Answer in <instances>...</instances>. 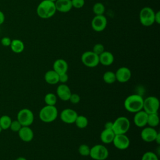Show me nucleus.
<instances>
[{
  "label": "nucleus",
  "instance_id": "1",
  "mask_svg": "<svg viewBox=\"0 0 160 160\" xmlns=\"http://www.w3.org/2000/svg\"><path fill=\"white\" fill-rule=\"evenodd\" d=\"M55 3L49 0H42L38 5L37 15L41 19H48L52 17L56 12Z\"/></svg>",
  "mask_w": 160,
  "mask_h": 160
},
{
  "label": "nucleus",
  "instance_id": "2",
  "mask_svg": "<svg viewBox=\"0 0 160 160\" xmlns=\"http://www.w3.org/2000/svg\"><path fill=\"white\" fill-rule=\"evenodd\" d=\"M143 98L139 94H131L124 100V106L128 112L136 113L142 109Z\"/></svg>",
  "mask_w": 160,
  "mask_h": 160
},
{
  "label": "nucleus",
  "instance_id": "3",
  "mask_svg": "<svg viewBox=\"0 0 160 160\" xmlns=\"http://www.w3.org/2000/svg\"><path fill=\"white\" fill-rule=\"evenodd\" d=\"M58 111L55 106L46 105L41 108L39 113V119L44 122L49 123L56 119Z\"/></svg>",
  "mask_w": 160,
  "mask_h": 160
},
{
  "label": "nucleus",
  "instance_id": "4",
  "mask_svg": "<svg viewBox=\"0 0 160 160\" xmlns=\"http://www.w3.org/2000/svg\"><path fill=\"white\" fill-rule=\"evenodd\" d=\"M154 10L148 6L142 8L139 12V21L141 24L145 27L152 26L154 23Z\"/></svg>",
  "mask_w": 160,
  "mask_h": 160
},
{
  "label": "nucleus",
  "instance_id": "5",
  "mask_svg": "<svg viewBox=\"0 0 160 160\" xmlns=\"http://www.w3.org/2000/svg\"><path fill=\"white\" fill-rule=\"evenodd\" d=\"M130 121L129 119L125 116H120L117 118L113 122L112 131L115 134H126L129 129Z\"/></svg>",
  "mask_w": 160,
  "mask_h": 160
},
{
  "label": "nucleus",
  "instance_id": "6",
  "mask_svg": "<svg viewBox=\"0 0 160 160\" xmlns=\"http://www.w3.org/2000/svg\"><path fill=\"white\" fill-rule=\"evenodd\" d=\"M89 156L94 160H105L109 156V151L105 146L96 144L90 148Z\"/></svg>",
  "mask_w": 160,
  "mask_h": 160
},
{
  "label": "nucleus",
  "instance_id": "7",
  "mask_svg": "<svg viewBox=\"0 0 160 160\" xmlns=\"http://www.w3.org/2000/svg\"><path fill=\"white\" fill-rule=\"evenodd\" d=\"M159 108V101L156 97L150 96L144 99L142 110H144L148 114L157 113Z\"/></svg>",
  "mask_w": 160,
  "mask_h": 160
},
{
  "label": "nucleus",
  "instance_id": "8",
  "mask_svg": "<svg viewBox=\"0 0 160 160\" xmlns=\"http://www.w3.org/2000/svg\"><path fill=\"white\" fill-rule=\"evenodd\" d=\"M34 114L28 108L21 109L17 114V120L22 126H29L34 121Z\"/></svg>",
  "mask_w": 160,
  "mask_h": 160
},
{
  "label": "nucleus",
  "instance_id": "9",
  "mask_svg": "<svg viewBox=\"0 0 160 160\" xmlns=\"http://www.w3.org/2000/svg\"><path fill=\"white\" fill-rule=\"evenodd\" d=\"M81 59L82 64L88 68H94L99 64V56L92 51H87L83 52Z\"/></svg>",
  "mask_w": 160,
  "mask_h": 160
},
{
  "label": "nucleus",
  "instance_id": "10",
  "mask_svg": "<svg viewBox=\"0 0 160 160\" xmlns=\"http://www.w3.org/2000/svg\"><path fill=\"white\" fill-rule=\"evenodd\" d=\"M108 24L106 18L104 15H95L91 21L92 29L96 32L104 31Z\"/></svg>",
  "mask_w": 160,
  "mask_h": 160
},
{
  "label": "nucleus",
  "instance_id": "11",
  "mask_svg": "<svg viewBox=\"0 0 160 160\" xmlns=\"http://www.w3.org/2000/svg\"><path fill=\"white\" fill-rule=\"evenodd\" d=\"M112 143L117 149L119 150H124L129 148L130 140L126 134H115Z\"/></svg>",
  "mask_w": 160,
  "mask_h": 160
},
{
  "label": "nucleus",
  "instance_id": "12",
  "mask_svg": "<svg viewBox=\"0 0 160 160\" xmlns=\"http://www.w3.org/2000/svg\"><path fill=\"white\" fill-rule=\"evenodd\" d=\"M78 113L74 109L66 108L60 114V118L62 122L66 124H73L78 116Z\"/></svg>",
  "mask_w": 160,
  "mask_h": 160
},
{
  "label": "nucleus",
  "instance_id": "13",
  "mask_svg": "<svg viewBox=\"0 0 160 160\" xmlns=\"http://www.w3.org/2000/svg\"><path fill=\"white\" fill-rule=\"evenodd\" d=\"M116 79L119 82L124 83L128 82L131 78V71L127 67H121L115 72Z\"/></svg>",
  "mask_w": 160,
  "mask_h": 160
},
{
  "label": "nucleus",
  "instance_id": "14",
  "mask_svg": "<svg viewBox=\"0 0 160 160\" xmlns=\"http://www.w3.org/2000/svg\"><path fill=\"white\" fill-rule=\"evenodd\" d=\"M157 131L154 128L146 127L144 128L141 132V137L142 139L146 142H151L154 141L158 134Z\"/></svg>",
  "mask_w": 160,
  "mask_h": 160
},
{
  "label": "nucleus",
  "instance_id": "15",
  "mask_svg": "<svg viewBox=\"0 0 160 160\" xmlns=\"http://www.w3.org/2000/svg\"><path fill=\"white\" fill-rule=\"evenodd\" d=\"M148 114L144 110H141L135 113L133 118L134 124L139 128H143L147 125Z\"/></svg>",
  "mask_w": 160,
  "mask_h": 160
},
{
  "label": "nucleus",
  "instance_id": "16",
  "mask_svg": "<svg viewBox=\"0 0 160 160\" xmlns=\"http://www.w3.org/2000/svg\"><path fill=\"white\" fill-rule=\"evenodd\" d=\"M71 91L66 84H59L56 89V94L59 98L62 101H68L71 95Z\"/></svg>",
  "mask_w": 160,
  "mask_h": 160
},
{
  "label": "nucleus",
  "instance_id": "17",
  "mask_svg": "<svg viewBox=\"0 0 160 160\" xmlns=\"http://www.w3.org/2000/svg\"><path fill=\"white\" fill-rule=\"evenodd\" d=\"M54 3L56 11L60 12H69L72 8L71 0H56Z\"/></svg>",
  "mask_w": 160,
  "mask_h": 160
},
{
  "label": "nucleus",
  "instance_id": "18",
  "mask_svg": "<svg viewBox=\"0 0 160 160\" xmlns=\"http://www.w3.org/2000/svg\"><path fill=\"white\" fill-rule=\"evenodd\" d=\"M18 132L20 139L24 142H30L34 138V132L29 126H22Z\"/></svg>",
  "mask_w": 160,
  "mask_h": 160
},
{
  "label": "nucleus",
  "instance_id": "19",
  "mask_svg": "<svg viewBox=\"0 0 160 160\" xmlns=\"http://www.w3.org/2000/svg\"><path fill=\"white\" fill-rule=\"evenodd\" d=\"M52 68V69L58 74L66 73L68 69V64L64 59H58L54 62Z\"/></svg>",
  "mask_w": 160,
  "mask_h": 160
},
{
  "label": "nucleus",
  "instance_id": "20",
  "mask_svg": "<svg viewBox=\"0 0 160 160\" xmlns=\"http://www.w3.org/2000/svg\"><path fill=\"white\" fill-rule=\"evenodd\" d=\"M114 60L113 54L108 51H104L102 53L99 55V63L103 66H108L111 65Z\"/></svg>",
  "mask_w": 160,
  "mask_h": 160
},
{
  "label": "nucleus",
  "instance_id": "21",
  "mask_svg": "<svg viewBox=\"0 0 160 160\" xmlns=\"http://www.w3.org/2000/svg\"><path fill=\"white\" fill-rule=\"evenodd\" d=\"M115 134L112 129H104L100 134L101 141L104 144H110L112 142Z\"/></svg>",
  "mask_w": 160,
  "mask_h": 160
},
{
  "label": "nucleus",
  "instance_id": "22",
  "mask_svg": "<svg viewBox=\"0 0 160 160\" xmlns=\"http://www.w3.org/2000/svg\"><path fill=\"white\" fill-rule=\"evenodd\" d=\"M44 79L49 84H56L59 82V74L53 69L49 70L44 74Z\"/></svg>",
  "mask_w": 160,
  "mask_h": 160
},
{
  "label": "nucleus",
  "instance_id": "23",
  "mask_svg": "<svg viewBox=\"0 0 160 160\" xmlns=\"http://www.w3.org/2000/svg\"><path fill=\"white\" fill-rule=\"evenodd\" d=\"M11 49L14 53H21L24 49V42L19 39H14L11 41V43L10 44Z\"/></svg>",
  "mask_w": 160,
  "mask_h": 160
},
{
  "label": "nucleus",
  "instance_id": "24",
  "mask_svg": "<svg viewBox=\"0 0 160 160\" xmlns=\"http://www.w3.org/2000/svg\"><path fill=\"white\" fill-rule=\"evenodd\" d=\"M159 123V118L158 113H152L148 114L147 124L149 127L155 128Z\"/></svg>",
  "mask_w": 160,
  "mask_h": 160
},
{
  "label": "nucleus",
  "instance_id": "25",
  "mask_svg": "<svg viewBox=\"0 0 160 160\" xmlns=\"http://www.w3.org/2000/svg\"><path fill=\"white\" fill-rule=\"evenodd\" d=\"M74 123L78 128L84 129L86 128L88 124V119L83 115H78Z\"/></svg>",
  "mask_w": 160,
  "mask_h": 160
},
{
  "label": "nucleus",
  "instance_id": "26",
  "mask_svg": "<svg viewBox=\"0 0 160 160\" xmlns=\"http://www.w3.org/2000/svg\"><path fill=\"white\" fill-rule=\"evenodd\" d=\"M102 79L106 83L109 84H112L116 81L115 72L111 71H108L104 73L102 76Z\"/></svg>",
  "mask_w": 160,
  "mask_h": 160
},
{
  "label": "nucleus",
  "instance_id": "27",
  "mask_svg": "<svg viewBox=\"0 0 160 160\" xmlns=\"http://www.w3.org/2000/svg\"><path fill=\"white\" fill-rule=\"evenodd\" d=\"M12 122L11 118L8 115H3L0 118V126L2 129L6 130L9 128Z\"/></svg>",
  "mask_w": 160,
  "mask_h": 160
},
{
  "label": "nucleus",
  "instance_id": "28",
  "mask_svg": "<svg viewBox=\"0 0 160 160\" xmlns=\"http://www.w3.org/2000/svg\"><path fill=\"white\" fill-rule=\"evenodd\" d=\"M105 9L104 5L100 2H96L92 6V11L95 15H104Z\"/></svg>",
  "mask_w": 160,
  "mask_h": 160
},
{
  "label": "nucleus",
  "instance_id": "29",
  "mask_svg": "<svg viewBox=\"0 0 160 160\" xmlns=\"http://www.w3.org/2000/svg\"><path fill=\"white\" fill-rule=\"evenodd\" d=\"M44 99L46 105L55 106L57 102V96L52 92H49L45 95Z\"/></svg>",
  "mask_w": 160,
  "mask_h": 160
},
{
  "label": "nucleus",
  "instance_id": "30",
  "mask_svg": "<svg viewBox=\"0 0 160 160\" xmlns=\"http://www.w3.org/2000/svg\"><path fill=\"white\" fill-rule=\"evenodd\" d=\"M90 148L89 146L87 144H81L78 148V152L79 154H81L82 156H88L89 155L90 152Z\"/></svg>",
  "mask_w": 160,
  "mask_h": 160
},
{
  "label": "nucleus",
  "instance_id": "31",
  "mask_svg": "<svg viewBox=\"0 0 160 160\" xmlns=\"http://www.w3.org/2000/svg\"><path fill=\"white\" fill-rule=\"evenodd\" d=\"M141 160H159V159L156 153L152 151H147L142 155Z\"/></svg>",
  "mask_w": 160,
  "mask_h": 160
},
{
  "label": "nucleus",
  "instance_id": "32",
  "mask_svg": "<svg viewBox=\"0 0 160 160\" xmlns=\"http://www.w3.org/2000/svg\"><path fill=\"white\" fill-rule=\"evenodd\" d=\"M95 54L97 55H100L101 53H102L105 51L104 46L101 43H97L94 45L92 50Z\"/></svg>",
  "mask_w": 160,
  "mask_h": 160
},
{
  "label": "nucleus",
  "instance_id": "33",
  "mask_svg": "<svg viewBox=\"0 0 160 160\" xmlns=\"http://www.w3.org/2000/svg\"><path fill=\"white\" fill-rule=\"evenodd\" d=\"M21 127L22 126L20 124V122L18 120H14V121H12L9 128L11 129V131L14 132H18L19 129L21 128Z\"/></svg>",
  "mask_w": 160,
  "mask_h": 160
},
{
  "label": "nucleus",
  "instance_id": "34",
  "mask_svg": "<svg viewBox=\"0 0 160 160\" xmlns=\"http://www.w3.org/2000/svg\"><path fill=\"white\" fill-rule=\"evenodd\" d=\"M72 6L76 9L82 8L85 4V0H71Z\"/></svg>",
  "mask_w": 160,
  "mask_h": 160
},
{
  "label": "nucleus",
  "instance_id": "35",
  "mask_svg": "<svg viewBox=\"0 0 160 160\" xmlns=\"http://www.w3.org/2000/svg\"><path fill=\"white\" fill-rule=\"evenodd\" d=\"M69 100L71 101V103L75 104L79 102L81 100V98H80V96L76 93H71V95Z\"/></svg>",
  "mask_w": 160,
  "mask_h": 160
},
{
  "label": "nucleus",
  "instance_id": "36",
  "mask_svg": "<svg viewBox=\"0 0 160 160\" xmlns=\"http://www.w3.org/2000/svg\"><path fill=\"white\" fill-rule=\"evenodd\" d=\"M11 39H10V38L9 37H7V36H5V37H3L1 40V44L3 46H5V47H8V46H10V44L11 43Z\"/></svg>",
  "mask_w": 160,
  "mask_h": 160
},
{
  "label": "nucleus",
  "instance_id": "37",
  "mask_svg": "<svg viewBox=\"0 0 160 160\" xmlns=\"http://www.w3.org/2000/svg\"><path fill=\"white\" fill-rule=\"evenodd\" d=\"M68 81V75L67 73H63L59 74V82L61 84H65Z\"/></svg>",
  "mask_w": 160,
  "mask_h": 160
},
{
  "label": "nucleus",
  "instance_id": "38",
  "mask_svg": "<svg viewBox=\"0 0 160 160\" xmlns=\"http://www.w3.org/2000/svg\"><path fill=\"white\" fill-rule=\"evenodd\" d=\"M154 22L159 24H160V11H158L154 14Z\"/></svg>",
  "mask_w": 160,
  "mask_h": 160
},
{
  "label": "nucleus",
  "instance_id": "39",
  "mask_svg": "<svg viewBox=\"0 0 160 160\" xmlns=\"http://www.w3.org/2000/svg\"><path fill=\"white\" fill-rule=\"evenodd\" d=\"M112 125H113V122L108 121V122L105 123V124H104V129H112Z\"/></svg>",
  "mask_w": 160,
  "mask_h": 160
},
{
  "label": "nucleus",
  "instance_id": "40",
  "mask_svg": "<svg viewBox=\"0 0 160 160\" xmlns=\"http://www.w3.org/2000/svg\"><path fill=\"white\" fill-rule=\"evenodd\" d=\"M4 20H5V16L2 12V11L0 10V25H1L4 22Z\"/></svg>",
  "mask_w": 160,
  "mask_h": 160
},
{
  "label": "nucleus",
  "instance_id": "41",
  "mask_svg": "<svg viewBox=\"0 0 160 160\" xmlns=\"http://www.w3.org/2000/svg\"><path fill=\"white\" fill-rule=\"evenodd\" d=\"M154 141H155L157 144H160V134H159V132L158 133V134H157V136H156V138H155Z\"/></svg>",
  "mask_w": 160,
  "mask_h": 160
},
{
  "label": "nucleus",
  "instance_id": "42",
  "mask_svg": "<svg viewBox=\"0 0 160 160\" xmlns=\"http://www.w3.org/2000/svg\"><path fill=\"white\" fill-rule=\"evenodd\" d=\"M15 160H27V159L24 157H19V158H16Z\"/></svg>",
  "mask_w": 160,
  "mask_h": 160
},
{
  "label": "nucleus",
  "instance_id": "43",
  "mask_svg": "<svg viewBox=\"0 0 160 160\" xmlns=\"http://www.w3.org/2000/svg\"><path fill=\"white\" fill-rule=\"evenodd\" d=\"M49 1H52V2H55L56 0H49Z\"/></svg>",
  "mask_w": 160,
  "mask_h": 160
},
{
  "label": "nucleus",
  "instance_id": "44",
  "mask_svg": "<svg viewBox=\"0 0 160 160\" xmlns=\"http://www.w3.org/2000/svg\"><path fill=\"white\" fill-rule=\"evenodd\" d=\"M1 131H2V129H1V126H0V132H1Z\"/></svg>",
  "mask_w": 160,
  "mask_h": 160
}]
</instances>
